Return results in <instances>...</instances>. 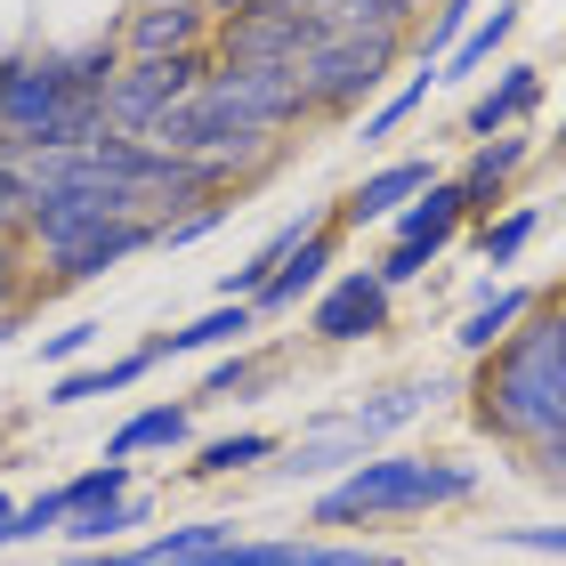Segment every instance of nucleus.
I'll use <instances>...</instances> for the list:
<instances>
[{
    "instance_id": "26",
    "label": "nucleus",
    "mask_w": 566,
    "mask_h": 566,
    "mask_svg": "<svg viewBox=\"0 0 566 566\" xmlns=\"http://www.w3.org/2000/svg\"><path fill=\"white\" fill-rule=\"evenodd\" d=\"M130 526H146V494H122V502H97V510H82V518H65L57 534L73 551H114Z\"/></svg>"
},
{
    "instance_id": "15",
    "label": "nucleus",
    "mask_w": 566,
    "mask_h": 566,
    "mask_svg": "<svg viewBox=\"0 0 566 566\" xmlns=\"http://www.w3.org/2000/svg\"><path fill=\"white\" fill-rule=\"evenodd\" d=\"M543 106V65H502L494 82L470 97V114H461V138H502V130H526V114Z\"/></svg>"
},
{
    "instance_id": "22",
    "label": "nucleus",
    "mask_w": 566,
    "mask_h": 566,
    "mask_svg": "<svg viewBox=\"0 0 566 566\" xmlns=\"http://www.w3.org/2000/svg\"><path fill=\"white\" fill-rule=\"evenodd\" d=\"M510 33H518V0H494L470 33H461L453 49H446V65H437V82H478V65H494L502 49H510Z\"/></svg>"
},
{
    "instance_id": "25",
    "label": "nucleus",
    "mask_w": 566,
    "mask_h": 566,
    "mask_svg": "<svg viewBox=\"0 0 566 566\" xmlns=\"http://www.w3.org/2000/svg\"><path fill=\"white\" fill-rule=\"evenodd\" d=\"M275 373H283V356H268V348H227L219 365L202 373V389H195L187 405H195V413H202V405H227V397L243 405V397H260V389H268Z\"/></svg>"
},
{
    "instance_id": "7",
    "label": "nucleus",
    "mask_w": 566,
    "mask_h": 566,
    "mask_svg": "<svg viewBox=\"0 0 566 566\" xmlns=\"http://www.w3.org/2000/svg\"><path fill=\"white\" fill-rule=\"evenodd\" d=\"M195 566H397V558L373 543H332V534H235Z\"/></svg>"
},
{
    "instance_id": "24",
    "label": "nucleus",
    "mask_w": 566,
    "mask_h": 566,
    "mask_svg": "<svg viewBox=\"0 0 566 566\" xmlns=\"http://www.w3.org/2000/svg\"><path fill=\"white\" fill-rule=\"evenodd\" d=\"M429 90H437V65H413L397 90H380L373 106H365V122H356V146H365V154H373V146H389V138L405 130V122H413V114L429 106Z\"/></svg>"
},
{
    "instance_id": "38",
    "label": "nucleus",
    "mask_w": 566,
    "mask_h": 566,
    "mask_svg": "<svg viewBox=\"0 0 566 566\" xmlns=\"http://www.w3.org/2000/svg\"><path fill=\"white\" fill-rule=\"evenodd\" d=\"M9 57H17V49H0V73H9Z\"/></svg>"
},
{
    "instance_id": "9",
    "label": "nucleus",
    "mask_w": 566,
    "mask_h": 566,
    "mask_svg": "<svg viewBox=\"0 0 566 566\" xmlns=\"http://www.w3.org/2000/svg\"><path fill=\"white\" fill-rule=\"evenodd\" d=\"M211 33L219 24L195 0H138V9H122L114 49L122 57H195V49H211Z\"/></svg>"
},
{
    "instance_id": "21",
    "label": "nucleus",
    "mask_w": 566,
    "mask_h": 566,
    "mask_svg": "<svg viewBox=\"0 0 566 566\" xmlns=\"http://www.w3.org/2000/svg\"><path fill=\"white\" fill-rule=\"evenodd\" d=\"M275 453H283V437H275V429H227V437H211V446L187 461V478H195V485H219V478L268 470Z\"/></svg>"
},
{
    "instance_id": "19",
    "label": "nucleus",
    "mask_w": 566,
    "mask_h": 566,
    "mask_svg": "<svg viewBox=\"0 0 566 566\" xmlns=\"http://www.w3.org/2000/svg\"><path fill=\"white\" fill-rule=\"evenodd\" d=\"M195 437V405H138L130 421L106 437V461H146V453H178Z\"/></svg>"
},
{
    "instance_id": "23",
    "label": "nucleus",
    "mask_w": 566,
    "mask_h": 566,
    "mask_svg": "<svg viewBox=\"0 0 566 566\" xmlns=\"http://www.w3.org/2000/svg\"><path fill=\"white\" fill-rule=\"evenodd\" d=\"M421 9L429 0H324V24L332 33H389V41H405L413 49V33H421Z\"/></svg>"
},
{
    "instance_id": "12",
    "label": "nucleus",
    "mask_w": 566,
    "mask_h": 566,
    "mask_svg": "<svg viewBox=\"0 0 566 566\" xmlns=\"http://www.w3.org/2000/svg\"><path fill=\"white\" fill-rule=\"evenodd\" d=\"M332 268H340V227H316V235H307L292 260L260 283V300H251V307H260V324H268V316H300V307L332 283Z\"/></svg>"
},
{
    "instance_id": "31",
    "label": "nucleus",
    "mask_w": 566,
    "mask_h": 566,
    "mask_svg": "<svg viewBox=\"0 0 566 566\" xmlns=\"http://www.w3.org/2000/svg\"><path fill=\"white\" fill-rule=\"evenodd\" d=\"M429 268H437V251H421V243H389V251L373 260V275L389 283V292H405V283H421Z\"/></svg>"
},
{
    "instance_id": "8",
    "label": "nucleus",
    "mask_w": 566,
    "mask_h": 566,
    "mask_svg": "<svg viewBox=\"0 0 566 566\" xmlns=\"http://www.w3.org/2000/svg\"><path fill=\"white\" fill-rule=\"evenodd\" d=\"M437 178H446V170H437L429 154H389V163H373L340 202H332V227H340V235H348V227H389L421 187H437Z\"/></svg>"
},
{
    "instance_id": "16",
    "label": "nucleus",
    "mask_w": 566,
    "mask_h": 566,
    "mask_svg": "<svg viewBox=\"0 0 566 566\" xmlns=\"http://www.w3.org/2000/svg\"><path fill=\"white\" fill-rule=\"evenodd\" d=\"M138 251H154V219H114V227H97V235H82L73 251H57V260H49V283H97L122 260H138Z\"/></svg>"
},
{
    "instance_id": "18",
    "label": "nucleus",
    "mask_w": 566,
    "mask_h": 566,
    "mask_svg": "<svg viewBox=\"0 0 566 566\" xmlns=\"http://www.w3.org/2000/svg\"><path fill=\"white\" fill-rule=\"evenodd\" d=\"M154 373L146 348H122V356H90V365H73L49 380V405H90V397H130L138 380Z\"/></svg>"
},
{
    "instance_id": "13",
    "label": "nucleus",
    "mask_w": 566,
    "mask_h": 566,
    "mask_svg": "<svg viewBox=\"0 0 566 566\" xmlns=\"http://www.w3.org/2000/svg\"><path fill=\"white\" fill-rule=\"evenodd\" d=\"M534 300H543L534 283H494V275H485V292H478L470 307H461V324H453V348L470 356V365H478V356H494V348L510 340V332H518V324L534 316Z\"/></svg>"
},
{
    "instance_id": "1",
    "label": "nucleus",
    "mask_w": 566,
    "mask_h": 566,
    "mask_svg": "<svg viewBox=\"0 0 566 566\" xmlns=\"http://www.w3.org/2000/svg\"><path fill=\"white\" fill-rule=\"evenodd\" d=\"M478 429L502 437V446H551V437H566V348H558V324L551 307L534 300V316L510 332V340L494 356H478Z\"/></svg>"
},
{
    "instance_id": "34",
    "label": "nucleus",
    "mask_w": 566,
    "mask_h": 566,
    "mask_svg": "<svg viewBox=\"0 0 566 566\" xmlns=\"http://www.w3.org/2000/svg\"><path fill=\"white\" fill-rule=\"evenodd\" d=\"M510 551H543V558H566V526H502Z\"/></svg>"
},
{
    "instance_id": "5",
    "label": "nucleus",
    "mask_w": 566,
    "mask_h": 566,
    "mask_svg": "<svg viewBox=\"0 0 566 566\" xmlns=\"http://www.w3.org/2000/svg\"><path fill=\"white\" fill-rule=\"evenodd\" d=\"M389 316H397V292L373 268H332V283L307 300V340L316 348H356V340H380Z\"/></svg>"
},
{
    "instance_id": "39",
    "label": "nucleus",
    "mask_w": 566,
    "mask_h": 566,
    "mask_svg": "<svg viewBox=\"0 0 566 566\" xmlns=\"http://www.w3.org/2000/svg\"><path fill=\"white\" fill-rule=\"evenodd\" d=\"M558 146H566V114H558Z\"/></svg>"
},
{
    "instance_id": "3",
    "label": "nucleus",
    "mask_w": 566,
    "mask_h": 566,
    "mask_svg": "<svg viewBox=\"0 0 566 566\" xmlns=\"http://www.w3.org/2000/svg\"><path fill=\"white\" fill-rule=\"evenodd\" d=\"M397 57H405V41H389V33H324L316 49H307V65H300L307 122H348V114H365L373 97L389 90Z\"/></svg>"
},
{
    "instance_id": "37",
    "label": "nucleus",
    "mask_w": 566,
    "mask_h": 566,
    "mask_svg": "<svg viewBox=\"0 0 566 566\" xmlns=\"http://www.w3.org/2000/svg\"><path fill=\"white\" fill-rule=\"evenodd\" d=\"M17 518V494H9V485H0V526H9Z\"/></svg>"
},
{
    "instance_id": "30",
    "label": "nucleus",
    "mask_w": 566,
    "mask_h": 566,
    "mask_svg": "<svg viewBox=\"0 0 566 566\" xmlns=\"http://www.w3.org/2000/svg\"><path fill=\"white\" fill-rule=\"evenodd\" d=\"M97 348H106V324H97V316H73L65 332H49V340H41V365L73 373V365H90Z\"/></svg>"
},
{
    "instance_id": "35",
    "label": "nucleus",
    "mask_w": 566,
    "mask_h": 566,
    "mask_svg": "<svg viewBox=\"0 0 566 566\" xmlns=\"http://www.w3.org/2000/svg\"><path fill=\"white\" fill-rule=\"evenodd\" d=\"M195 9L211 17V24H235V17H251V9H260V0H195Z\"/></svg>"
},
{
    "instance_id": "10",
    "label": "nucleus",
    "mask_w": 566,
    "mask_h": 566,
    "mask_svg": "<svg viewBox=\"0 0 566 566\" xmlns=\"http://www.w3.org/2000/svg\"><path fill=\"white\" fill-rule=\"evenodd\" d=\"M437 397H453L437 373H421V380H389V389H373V397H356V405H340V413H324L332 429H348L365 453H380V437H397L405 421H421Z\"/></svg>"
},
{
    "instance_id": "32",
    "label": "nucleus",
    "mask_w": 566,
    "mask_h": 566,
    "mask_svg": "<svg viewBox=\"0 0 566 566\" xmlns=\"http://www.w3.org/2000/svg\"><path fill=\"white\" fill-rule=\"evenodd\" d=\"M33 283H24V235H0V307H24Z\"/></svg>"
},
{
    "instance_id": "6",
    "label": "nucleus",
    "mask_w": 566,
    "mask_h": 566,
    "mask_svg": "<svg viewBox=\"0 0 566 566\" xmlns=\"http://www.w3.org/2000/svg\"><path fill=\"white\" fill-rule=\"evenodd\" d=\"M219 97V106H235L251 130H300L307 122V90H300V65H211V82H202Z\"/></svg>"
},
{
    "instance_id": "20",
    "label": "nucleus",
    "mask_w": 566,
    "mask_h": 566,
    "mask_svg": "<svg viewBox=\"0 0 566 566\" xmlns=\"http://www.w3.org/2000/svg\"><path fill=\"white\" fill-rule=\"evenodd\" d=\"M534 235H543V202H502L494 219H470V251H478V260L494 268V275H502V268H518Z\"/></svg>"
},
{
    "instance_id": "28",
    "label": "nucleus",
    "mask_w": 566,
    "mask_h": 566,
    "mask_svg": "<svg viewBox=\"0 0 566 566\" xmlns=\"http://www.w3.org/2000/svg\"><path fill=\"white\" fill-rule=\"evenodd\" d=\"M235 219V202H195V211H178V219H154V251H195L202 235H219V227Z\"/></svg>"
},
{
    "instance_id": "27",
    "label": "nucleus",
    "mask_w": 566,
    "mask_h": 566,
    "mask_svg": "<svg viewBox=\"0 0 566 566\" xmlns=\"http://www.w3.org/2000/svg\"><path fill=\"white\" fill-rule=\"evenodd\" d=\"M122 494H138V461H97V470H73L57 485L65 518H82V510H97V502H122Z\"/></svg>"
},
{
    "instance_id": "14",
    "label": "nucleus",
    "mask_w": 566,
    "mask_h": 566,
    "mask_svg": "<svg viewBox=\"0 0 566 566\" xmlns=\"http://www.w3.org/2000/svg\"><path fill=\"white\" fill-rule=\"evenodd\" d=\"M251 332H260V307L251 300H211L202 316L170 324L163 340H146L154 365H170V356H211V348H251Z\"/></svg>"
},
{
    "instance_id": "33",
    "label": "nucleus",
    "mask_w": 566,
    "mask_h": 566,
    "mask_svg": "<svg viewBox=\"0 0 566 566\" xmlns=\"http://www.w3.org/2000/svg\"><path fill=\"white\" fill-rule=\"evenodd\" d=\"M24 202H33V178H24L17 163H0V235L24 227Z\"/></svg>"
},
{
    "instance_id": "17",
    "label": "nucleus",
    "mask_w": 566,
    "mask_h": 566,
    "mask_svg": "<svg viewBox=\"0 0 566 566\" xmlns=\"http://www.w3.org/2000/svg\"><path fill=\"white\" fill-rule=\"evenodd\" d=\"M461 227H470V202H461L453 178H437V187H421L405 211L389 219V243H421V251H446Z\"/></svg>"
},
{
    "instance_id": "4",
    "label": "nucleus",
    "mask_w": 566,
    "mask_h": 566,
    "mask_svg": "<svg viewBox=\"0 0 566 566\" xmlns=\"http://www.w3.org/2000/svg\"><path fill=\"white\" fill-rule=\"evenodd\" d=\"M202 82H211V49H195V57H122V73L106 82V130L154 138V122L170 106H187Z\"/></svg>"
},
{
    "instance_id": "36",
    "label": "nucleus",
    "mask_w": 566,
    "mask_h": 566,
    "mask_svg": "<svg viewBox=\"0 0 566 566\" xmlns=\"http://www.w3.org/2000/svg\"><path fill=\"white\" fill-rule=\"evenodd\" d=\"M24 324H33V300H24V307H0V348H9Z\"/></svg>"
},
{
    "instance_id": "29",
    "label": "nucleus",
    "mask_w": 566,
    "mask_h": 566,
    "mask_svg": "<svg viewBox=\"0 0 566 566\" xmlns=\"http://www.w3.org/2000/svg\"><path fill=\"white\" fill-rule=\"evenodd\" d=\"M470 24H478V0H437L429 24L413 33V57H421V65H446V49L470 33Z\"/></svg>"
},
{
    "instance_id": "2",
    "label": "nucleus",
    "mask_w": 566,
    "mask_h": 566,
    "mask_svg": "<svg viewBox=\"0 0 566 566\" xmlns=\"http://www.w3.org/2000/svg\"><path fill=\"white\" fill-rule=\"evenodd\" d=\"M478 494V470L470 461H446V453H373L340 470L316 494L307 526H389V518H429V510H453Z\"/></svg>"
},
{
    "instance_id": "11",
    "label": "nucleus",
    "mask_w": 566,
    "mask_h": 566,
    "mask_svg": "<svg viewBox=\"0 0 566 566\" xmlns=\"http://www.w3.org/2000/svg\"><path fill=\"white\" fill-rule=\"evenodd\" d=\"M526 163H534V130L478 138V146H470V163L453 170V187H461V202H470V219H494L502 202H510V178H518Z\"/></svg>"
}]
</instances>
